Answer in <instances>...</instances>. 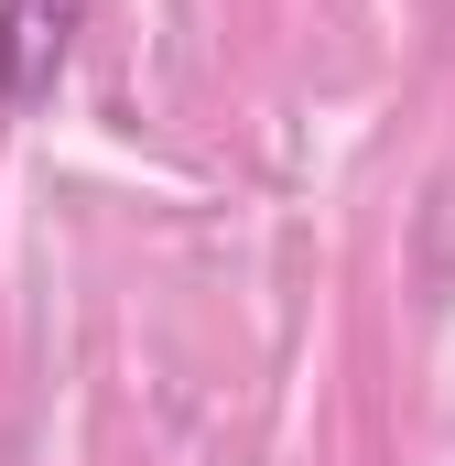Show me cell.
I'll use <instances>...</instances> for the list:
<instances>
[{
	"label": "cell",
	"mask_w": 455,
	"mask_h": 466,
	"mask_svg": "<svg viewBox=\"0 0 455 466\" xmlns=\"http://www.w3.org/2000/svg\"><path fill=\"white\" fill-rule=\"evenodd\" d=\"M76 33H87V0H0V109L11 119H33L66 87Z\"/></svg>",
	"instance_id": "1"
}]
</instances>
